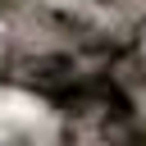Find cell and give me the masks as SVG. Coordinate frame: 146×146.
Here are the masks:
<instances>
[{"mask_svg":"<svg viewBox=\"0 0 146 146\" xmlns=\"http://www.w3.org/2000/svg\"><path fill=\"white\" fill-rule=\"evenodd\" d=\"M18 73H23L27 82L59 87V82H68V78L78 73V64H73L68 55H36V59H23V64H18Z\"/></svg>","mask_w":146,"mask_h":146,"instance_id":"1","label":"cell"}]
</instances>
